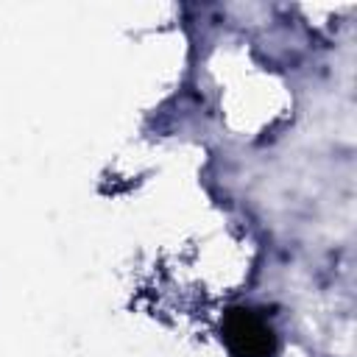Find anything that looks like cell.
<instances>
[{
  "label": "cell",
  "mask_w": 357,
  "mask_h": 357,
  "mask_svg": "<svg viewBox=\"0 0 357 357\" xmlns=\"http://www.w3.org/2000/svg\"><path fill=\"white\" fill-rule=\"evenodd\" d=\"M229 340L243 357H265L271 354V329L262 326L251 312H234L229 318Z\"/></svg>",
  "instance_id": "1"
}]
</instances>
